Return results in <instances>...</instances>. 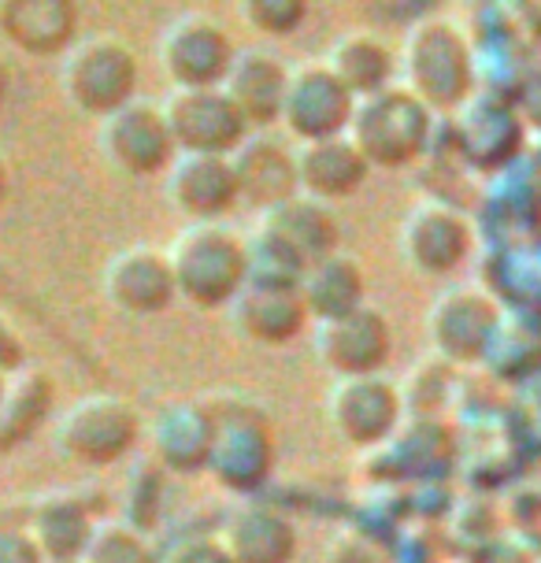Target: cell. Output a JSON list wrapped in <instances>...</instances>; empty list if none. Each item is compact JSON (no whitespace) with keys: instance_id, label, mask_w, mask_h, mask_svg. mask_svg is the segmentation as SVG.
<instances>
[{"instance_id":"cell-1","label":"cell","mask_w":541,"mask_h":563,"mask_svg":"<svg viewBox=\"0 0 541 563\" xmlns=\"http://www.w3.org/2000/svg\"><path fill=\"white\" fill-rule=\"evenodd\" d=\"M400 86L423 100L430 112H456L478 82L475 48L453 19L423 15L400 45Z\"/></svg>"},{"instance_id":"cell-2","label":"cell","mask_w":541,"mask_h":563,"mask_svg":"<svg viewBox=\"0 0 541 563\" xmlns=\"http://www.w3.org/2000/svg\"><path fill=\"white\" fill-rule=\"evenodd\" d=\"M338 241H342V227L330 205L294 194L283 205L260 211L253 238H249V256H253L256 275L297 282L305 267L334 256Z\"/></svg>"},{"instance_id":"cell-3","label":"cell","mask_w":541,"mask_h":563,"mask_svg":"<svg viewBox=\"0 0 541 563\" xmlns=\"http://www.w3.org/2000/svg\"><path fill=\"white\" fill-rule=\"evenodd\" d=\"M175 289L197 308H230L253 271L249 241L223 223H194L164 249Z\"/></svg>"},{"instance_id":"cell-4","label":"cell","mask_w":541,"mask_h":563,"mask_svg":"<svg viewBox=\"0 0 541 563\" xmlns=\"http://www.w3.org/2000/svg\"><path fill=\"white\" fill-rule=\"evenodd\" d=\"M430 134H434V112L405 86H386L371 97H360L345 130L367 167L386 170L416 164L427 153Z\"/></svg>"},{"instance_id":"cell-5","label":"cell","mask_w":541,"mask_h":563,"mask_svg":"<svg viewBox=\"0 0 541 563\" xmlns=\"http://www.w3.org/2000/svg\"><path fill=\"white\" fill-rule=\"evenodd\" d=\"M59 89L82 115L108 119L134 100L137 56L112 34H93L86 42H75L64 53Z\"/></svg>"},{"instance_id":"cell-6","label":"cell","mask_w":541,"mask_h":563,"mask_svg":"<svg viewBox=\"0 0 541 563\" xmlns=\"http://www.w3.org/2000/svg\"><path fill=\"white\" fill-rule=\"evenodd\" d=\"M216 416V441L208 452V475L216 486L230 493H253L270 478L275 471V430L264 411L253 405H234L212 408Z\"/></svg>"},{"instance_id":"cell-7","label":"cell","mask_w":541,"mask_h":563,"mask_svg":"<svg viewBox=\"0 0 541 563\" xmlns=\"http://www.w3.org/2000/svg\"><path fill=\"white\" fill-rule=\"evenodd\" d=\"M142 416L112 394H86L64 411L56 427V449L86 467H112L142 438Z\"/></svg>"},{"instance_id":"cell-8","label":"cell","mask_w":541,"mask_h":563,"mask_svg":"<svg viewBox=\"0 0 541 563\" xmlns=\"http://www.w3.org/2000/svg\"><path fill=\"white\" fill-rule=\"evenodd\" d=\"M500 316L505 308L497 305L494 294L478 286H453L430 305L427 316V334L434 345L438 360H445L449 367H467L483 364L489 341H494Z\"/></svg>"},{"instance_id":"cell-9","label":"cell","mask_w":541,"mask_h":563,"mask_svg":"<svg viewBox=\"0 0 541 563\" xmlns=\"http://www.w3.org/2000/svg\"><path fill=\"white\" fill-rule=\"evenodd\" d=\"M405 400L400 386H394L383 375H356L338 378L327 394V422L345 445L375 449L386 445L400 430Z\"/></svg>"},{"instance_id":"cell-10","label":"cell","mask_w":541,"mask_h":563,"mask_svg":"<svg viewBox=\"0 0 541 563\" xmlns=\"http://www.w3.org/2000/svg\"><path fill=\"white\" fill-rule=\"evenodd\" d=\"M238 48L216 19L186 12L159 37V67L175 89H216L223 86Z\"/></svg>"},{"instance_id":"cell-11","label":"cell","mask_w":541,"mask_h":563,"mask_svg":"<svg viewBox=\"0 0 541 563\" xmlns=\"http://www.w3.org/2000/svg\"><path fill=\"white\" fill-rule=\"evenodd\" d=\"M100 153L123 175L148 178L172 167L178 148L172 130H167L164 108L134 97L119 112L100 119Z\"/></svg>"},{"instance_id":"cell-12","label":"cell","mask_w":541,"mask_h":563,"mask_svg":"<svg viewBox=\"0 0 541 563\" xmlns=\"http://www.w3.org/2000/svg\"><path fill=\"white\" fill-rule=\"evenodd\" d=\"M164 119L175 137L178 153H212L234 156L249 137V123L242 119L223 89H172L164 100Z\"/></svg>"},{"instance_id":"cell-13","label":"cell","mask_w":541,"mask_h":563,"mask_svg":"<svg viewBox=\"0 0 541 563\" xmlns=\"http://www.w3.org/2000/svg\"><path fill=\"white\" fill-rule=\"evenodd\" d=\"M356 97L338 82L334 70L323 59L319 64H300L289 67V86L283 100V123L300 145L308 141H327V137H342L353 119Z\"/></svg>"},{"instance_id":"cell-14","label":"cell","mask_w":541,"mask_h":563,"mask_svg":"<svg viewBox=\"0 0 541 563\" xmlns=\"http://www.w3.org/2000/svg\"><path fill=\"white\" fill-rule=\"evenodd\" d=\"M475 234L471 219L445 200H419L400 227V253L419 275L442 278L467 260Z\"/></svg>"},{"instance_id":"cell-15","label":"cell","mask_w":541,"mask_h":563,"mask_svg":"<svg viewBox=\"0 0 541 563\" xmlns=\"http://www.w3.org/2000/svg\"><path fill=\"white\" fill-rule=\"evenodd\" d=\"M316 360L338 378L378 375L394 352V330L378 308H356L342 319L316 323Z\"/></svg>"},{"instance_id":"cell-16","label":"cell","mask_w":541,"mask_h":563,"mask_svg":"<svg viewBox=\"0 0 541 563\" xmlns=\"http://www.w3.org/2000/svg\"><path fill=\"white\" fill-rule=\"evenodd\" d=\"M230 323H234V330H242L249 341H260V345L294 341L308 323L297 282L249 271L242 294L230 300Z\"/></svg>"},{"instance_id":"cell-17","label":"cell","mask_w":541,"mask_h":563,"mask_svg":"<svg viewBox=\"0 0 541 563\" xmlns=\"http://www.w3.org/2000/svg\"><path fill=\"white\" fill-rule=\"evenodd\" d=\"M148 441V460L172 475H194L208 467V452L216 441V416L200 400H172L156 408L148 427L142 430Z\"/></svg>"},{"instance_id":"cell-18","label":"cell","mask_w":541,"mask_h":563,"mask_svg":"<svg viewBox=\"0 0 541 563\" xmlns=\"http://www.w3.org/2000/svg\"><path fill=\"white\" fill-rule=\"evenodd\" d=\"M167 175V200L194 223H216L238 205V178L230 156L178 153Z\"/></svg>"},{"instance_id":"cell-19","label":"cell","mask_w":541,"mask_h":563,"mask_svg":"<svg viewBox=\"0 0 541 563\" xmlns=\"http://www.w3.org/2000/svg\"><path fill=\"white\" fill-rule=\"evenodd\" d=\"M456 137L475 167H505L523 145V119L505 93H471L456 108Z\"/></svg>"},{"instance_id":"cell-20","label":"cell","mask_w":541,"mask_h":563,"mask_svg":"<svg viewBox=\"0 0 541 563\" xmlns=\"http://www.w3.org/2000/svg\"><path fill=\"white\" fill-rule=\"evenodd\" d=\"M104 297L126 316H156L178 297L164 249L134 245L104 267Z\"/></svg>"},{"instance_id":"cell-21","label":"cell","mask_w":541,"mask_h":563,"mask_svg":"<svg viewBox=\"0 0 541 563\" xmlns=\"http://www.w3.org/2000/svg\"><path fill=\"white\" fill-rule=\"evenodd\" d=\"M289 86V67L267 48H238L234 64L223 78V93L253 126H267L283 115V100Z\"/></svg>"},{"instance_id":"cell-22","label":"cell","mask_w":541,"mask_h":563,"mask_svg":"<svg viewBox=\"0 0 541 563\" xmlns=\"http://www.w3.org/2000/svg\"><path fill=\"white\" fill-rule=\"evenodd\" d=\"M219 541L234 563H289L297 556V527L278 508L249 500L230 511L219 527Z\"/></svg>"},{"instance_id":"cell-23","label":"cell","mask_w":541,"mask_h":563,"mask_svg":"<svg viewBox=\"0 0 541 563\" xmlns=\"http://www.w3.org/2000/svg\"><path fill=\"white\" fill-rule=\"evenodd\" d=\"M78 8L71 0H4L0 4V34L19 53L56 56L75 45Z\"/></svg>"},{"instance_id":"cell-24","label":"cell","mask_w":541,"mask_h":563,"mask_svg":"<svg viewBox=\"0 0 541 563\" xmlns=\"http://www.w3.org/2000/svg\"><path fill=\"white\" fill-rule=\"evenodd\" d=\"M230 164H234V178H238V200L253 205L256 211H267L300 194L294 153L270 137L249 134L242 141V148L230 156Z\"/></svg>"},{"instance_id":"cell-25","label":"cell","mask_w":541,"mask_h":563,"mask_svg":"<svg viewBox=\"0 0 541 563\" xmlns=\"http://www.w3.org/2000/svg\"><path fill=\"white\" fill-rule=\"evenodd\" d=\"M297 186L305 197H316L330 205V200H345L353 197L360 186L367 183V159L360 156V148L342 137H327V141H308L297 153Z\"/></svg>"},{"instance_id":"cell-26","label":"cell","mask_w":541,"mask_h":563,"mask_svg":"<svg viewBox=\"0 0 541 563\" xmlns=\"http://www.w3.org/2000/svg\"><path fill=\"white\" fill-rule=\"evenodd\" d=\"M97 530V519L89 516V508L75 493H53L34 505L26 519V534L34 538L37 552L45 563H75L82 560Z\"/></svg>"},{"instance_id":"cell-27","label":"cell","mask_w":541,"mask_h":563,"mask_svg":"<svg viewBox=\"0 0 541 563\" xmlns=\"http://www.w3.org/2000/svg\"><path fill=\"white\" fill-rule=\"evenodd\" d=\"M297 289H300V300H305L308 319L330 323V319H342L349 311L364 308L367 278H364V267H360L353 256L334 253L300 271Z\"/></svg>"},{"instance_id":"cell-28","label":"cell","mask_w":541,"mask_h":563,"mask_svg":"<svg viewBox=\"0 0 541 563\" xmlns=\"http://www.w3.org/2000/svg\"><path fill=\"white\" fill-rule=\"evenodd\" d=\"M323 64L334 70V78L356 100L394 86L389 78H394V67H397L389 45L383 42V37L367 34V30H349V34L338 37V42L330 45Z\"/></svg>"},{"instance_id":"cell-29","label":"cell","mask_w":541,"mask_h":563,"mask_svg":"<svg viewBox=\"0 0 541 563\" xmlns=\"http://www.w3.org/2000/svg\"><path fill=\"white\" fill-rule=\"evenodd\" d=\"M56 386L45 371H19L0 394V452H12L48 419Z\"/></svg>"},{"instance_id":"cell-30","label":"cell","mask_w":541,"mask_h":563,"mask_svg":"<svg viewBox=\"0 0 541 563\" xmlns=\"http://www.w3.org/2000/svg\"><path fill=\"white\" fill-rule=\"evenodd\" d=\"M483 364L494 371L497 378H527L541 367V323L538 316H523V311H508L500 316V327Z\"/></svg>"},{"instance_id":"cell-31","label":"cell","mask_w":541,"mask_h":563,"mask_svg":"<svg viewBox=\"0 0 541 563\" xmlns=\"http://www.w3.org/2000/svg\"><path fill=\"white\" fill-rule=\"evenodd\" d=\"M516 311L541 319V241H527L505 253V282H500Z\"/></svg>"},{"instance_id":"cell-32","label":"cell","mask_w":541,"mask_h":563,"mask_svg":"<svg viewBox=\"0 0 541 563\" xmlns=\"http://www.w3.org/2000/svg\"><path fill=\"white\" fill-rule=\"evenodd\" d=\"M78 563H156V556L142 530L126 527L119 519V522H97L93 538H89Z\"/></svg>"},{"instance_id":"cell-33","label":"cell","mask_w":541,"mask_h":563,"mask_svg":"<svg viewBox=\"0 0 541 563\" xmlns=\"http://www.w3.org/2000/svg\"><path fill=\"white\" fill-rule=\"evenodd\" d=\"M159 497H164V478L159 467L148 460L145 467L130 471V489L123 493V522L134 530H153L159 519Z\"/></svg>"},{"instance_id":"cell-34","label":"cell","mask_w":541,"mask_h":563,"mask_svg":"<svg viewBox=\"0 0 541 563\" xmlns=\"http://www.w3.org/2000/svg\"><path fill=\"white\" fill-rule=\"evenodd\" d=\"M245 23L267 37H286L305 23L308 8L305 0H245L242 4Z\"/></svg>"},{"instance_id":"cell-35","label":"cell","mask_w":541,"mask_h":563,"mask_svg":"<svg viewBox=\"0 0 541 563\" xmlns=\"http://www.w3.org/2000/svg\"><path fill=\"white\" fill-rule=\"evenodd\" d=\"M159 563H234V560H230V552L223 549L219 534H194V538L175 541Z\"/></svg>"},{"instance_id":"cell-36","label":"cell","mask_w":541,"mask_h":563,"mask_svg":"<svg viewBox=\"0 0 541 563\" xmlns=\"http://www.w3.org/2000/svg\"><path fill=\"white\" fill-rule=\"evenodd\" d=\"M0 563H45L26 527H0Z\"/></svg>"},{"instance_id":"cell-37","label":"cell","mask_w":541,"mask_h":563,"mask_svg":"<svg viewBox=\"0 0 541 563\" xmlns=\"http://www.w3.org/2000/svg\"><path fill=\"white\" fill-rule=\"evenodd\" d=\"M19 364H23V341L0 319V371H15Z\"/></svg>"},{"instance_id":"cell-38","label":"cell","mask_w":541,"mask_h":563,"mask_svg":"<svg viewBox=\"0 0 541 563\" xmlns=\"http://www.w3.org/2000/svg\"><path fill=\"white\" fill-rule=\"evenodd\" d=\"M4 194H8V164L0 156V205H4Z\"/></svg>"},{"instance_id":"cell-39","label":"cell","mask_w":541,"mask_h":563,"mask_svg":"<svg viewBox=\"0 0 541 563\" xmlns=\"http://www.w3.org/2000/svg\"><path fill=\"white\" fill-rule=\"evenodd\" d=\"M4 97H8V64L0 59V104H4Z\"/></svg>"},{"instance_id":"cell-40","label":"cell","mask_w":541,"mask_h":563,"mask_svg":"<svg viewBox=\"0 0 541 563\" xmlns=\"http://www.w3.org/2000/svg\"><path fill=\"white\" fill-rule=\"evenodd\" d=\"M0 394H4V371H0Z\"/></svg>"},{"instance_id":"cell-41","label":"cell","mask_w":541,"mask_h":563,"mask_svg":"<svg viewBox=\"0 0 541 563\" xmlns=\"http://www.w3.org/2000/svg\"><path fill=\"white\" fill-rule=\"evenodd\" d=\"M75 563H78V560H75Z\"/></svg>"}]
</instances>
